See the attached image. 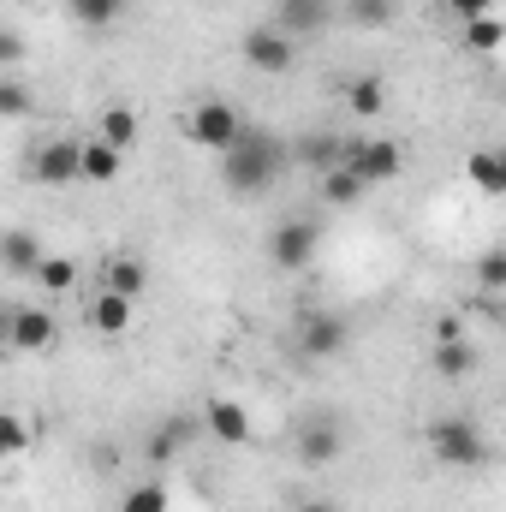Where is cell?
I'll use <instances>...</instances> for the list:
<instances>
[{"label":"cell","instance_id":"6da1fadb","mask_svg":"<svg viewBox=\"0 0 506 512\" xmlns=\"http://www.w3.org/2000/svg\"><path fill=\"white\" fill-rule=\"evenodd\" d=\"M286 149H292V143H280L274 131L245 126L227 149H221V179H227V191H239V197H262V191L292 167Z\"/></svg>","mask_w":506,"mask_h":512},{"label":"cell","instance_id":"7a4b0ae2","mask_svg":"<svg viewBox=\"0 0 506 512\" xmlns=\"http://www.w3.org/2000/svg\"><path fill=\"white\" fill-rule=\"evenodd\" d=\"M423 441H429V453H435L441 465H453V471H477V465L489 459V435H483L471 417H459V411H453V417H435Z\"/></svg>","mask_w":506,"mask_h":512},{"label":"cell","instance_id":"3957f363","mask_svg":"<svg viewBox=\"0 0 506 512\" xmlns=\"http://www.w3.org/2000/svg\"><path fill=\"white\" fill-rule=\"evenodd\" d=\"M322 251V227L310 221V215H292V221H280L274 233H268V262L280 268V274H304L310 262Z\"/></svg>","mask_w":506,"mask_h":512},{"label":"cell","instance_id":"277c9868","mask_svg":"<svg viewBox=\"0 0 506 512\" xmlns=\"http://www.w3.org/2000/svg\"><path fill=\"white\" fill-rule=\"evenodd\" d=\"M340 167H346V173H358L364 185H387V179H399V173H405V149H399L393 137H358V143H346Z\"/></svg>","mask_w":506,"mask_h":512},{"label":"cell","instance_id":"5b68a950","mask_svg":"<svg viewBox=\"0 0 506 512\" xmlns=\"http://www.w3.org/2000/svg\"><path fill=\"white\" fill-rule=\"evenodd\" d=\"M346 340H352V328H346V316H334V310H310V316L298 322V358H304V364H334V358L346 352Z\"/></svg>","mask_w":506,"mask_h":512},{"label":"cell","instance_id":"8992f818","mask_svg":"<svg viewBox=\"0 0 506 512\" xmlns=\"http://www.w3.org/2000/svg\"><path fill=\"white\" fill-rule=\"evenodd\" d=\"M54 310L48 304H18L12 316H0V340L12 346V352H48L54 346Z\"/></svg>","mask_w":506,"mask_h":512},{"label":"cell","instance_id":"52a82bcc","mask_svg":"<svg viewBox=\"0 0 506 512\" xmlns=\"http://www.w3.org/2000/svg\"><path fill=\"white\" fill-rule=\"evenodd\" d=\"M239 54H245V66H256V72H292V66H298V42H292L286 30H274L268 18L245 30Z\"/></svg>","mask_w":506,"mask_h":512},{"label":"cell","instance_id":"ba28073f","mask_svg":"<svg viewBox=\"0 0 506 512\" xmlns=\"http://www.w3.org/2000/svg\"><path fill=\"white\" fill-rule=\"evenodd\" d=\"M185 131H191V143H197V149L221 155V149L245 131V120H239V108H233V102H197V108H191V120H185Z\"/></svg>","mask_w":506,"mask_h":512},{"label":"cell","instance_id":"9c48e42d","mask_svg":"<svg viewBox=\"0 0 506 512\" xmlns=\"http://www.w3.org/2000/svg\"><path fill=\"white\" fill-rule=\"evenodd\" d=\"M24 173H30L36 185H72V179H78V137H54V143H42V149L24 161Z\"/></svg>","mask_w":506,"mask_h":512},{"label":"cell","instance_id":"30bf717a","mask_svg":"<svg viewBox=\"0 0 506 512\" xmlns=\"http://www.w3.org/2000/svg\"><path fill=\"white\" fill-rule=\"evenodd\" d=\"M268 24H274V30H286L292 42L322 36V30L334 24V0H280V12H274Z\"/></svg>","mask_w":506,"mask_h":512},{"label":"cell","instance_id":"8fae6325","mask_svg":"<svg viewBox=\"0 0 506 512\" xmlns=\"http://www.w3.org/2000/svg\"><path fill=\"white\" fill-rule=\"evenodd\" d=\"M203 429H209L221 447H251V411H245L239 399H209Z\"/></svg>","mask_w":506,"mask_h":512},{"label":"cell","instance_id":"7c38bea8","mask_svg":"<svg viewBox=\"0 0 506 512\" xmlns=\"http://www.w3.org/2000/svg\"><path fill=\"white\" fill-rule=\"evenodd\" d=\"M42 256H48V251H42V239H36L30 227H12V233H0V268H6L12 280H30Z\"/></svg>","mask_w":506,"mask_h":512},{"label":"cell","instance_id":"4fadbf2b","mask_svg":"<svg viewBox=\"0 0 506 512\" xmlns=\"http://www.w3.org/2000/svg\"><path fill=\"white\" fill-rule=\"evenodd\" d=\"M340 453H346L340 423H328V417H322V423H304V429H298V459H304V465H334Z\"/></svg>","mask_w":506,"mask_h":512},{"label":"cell","instance_id":"5bb4252c","mask_svg":"<svg viewBox=\"0 0 506 512\" xmlns=\"http://www.w3.org/2000/svg\"><path fill=\"white\" fill-rule=\"evenodd\" d=\"M286 155L322 179V173H334V167H340V155H346V137H334V131H310V137H304L298 149H286Z\"/></svg>","mask_w":506,"mask_h":512},{"label":"cell","instance_id":"9a60e30c","mask_svg":"<svg viewBox=\"0 0 506 512\" xmlns=\"http://www.w3.org/2000/svg\"><path fill=\"white\" fill-rule=\"evenodd\" d=\"M120 167H126V155L108 149L102 137H84V143H78V179H90V185H114Z\"/></svg>","mask_w":506,"mask_h":512},{"label":"cell","instance_id":"2e32d148","mask_svg":"<svg viewBox=\"0 0 506 512\" xmlns=\"http://www.w3.org/2000/svg\"><path fill=\"white\" fill-rule=\"evenodd\" d=\"M191 441H197V417H167V423L149 435V465H173Z\"/></svg>","mask_w":506,"mask_h":512},{"label":"cell","instance_id":"e0dca14e","mask_svg":"<svg viewBox=\"0 0 506 512\" xmlns=\"http://www.w3.org/2000/svg\"><path fill=\"white\" fill-rule=\"evenodd\" d=\"M429 364H435L441 382H465V376L477 370V346H471L465 334H459V340H435V358H429Z\"/></svg>","mask_w":506,"mask_h":512},{"label":"cell","instance_id":"ac0fdd59","mask_svg":"<svg viewBox=\"0 0 506 512\" xmlns=\"http://www.w3.org/2000/svg\"><path fill=\"white\" fill-rule=\"evenodd\" d=\"M30 280H36L48 298H60V292H72V286H78V256H54V251H48L42 262H36V274H30Z\"/></svg>","mask_w":506,"mask_h":512},{"label":"cell","instance_id":"d6986e66","mask_svg":"<svg viewBox=\"0 0 506 512\" xmlns=\"http://www.w3.org/2000/svg\"><path fill=\"white\" fill-rule=\"evenodd\" d=\"M143 280H149V268H143V256H108V292H120V298H131L137 304V292H143Z\"/></svg>","mask_w":506,"mask_h":512},{"label":"cell","instance_id":"ffe728a7","mask_svg":"<svg viewBox=\"0 0 506 512\" xmlns=\"http://www.w3.org/2000/svg\"><path fill=\"white\" fill-rule=\"evenodd\" d=\"M364 191H370V185H364L358 173H346V167L322 173V203H328V209H358V203H364Z\"/></svg>","mask_w":506,"mask_h":512},{"label":"cell","instance_id":"44dd1931","mask_svg":"<svg viewBox=\"0 0 506 512\" xmlns=\"http://www.w3.org/2000/svg\"><path fill=\"white\" fill-rule=\"evenodd\" d=\"M90 322H96V334H126V328H131V298L102 292V298L90 304Z\"/></svg>","mask_w":506,"mask_h":512},{"label":"cell","instance_id":"7402d4cb","mask_svg":"<svg viewBox=\"0 0 506 512\" xmlns=\"http://www.w3.org/2000/svg\"><path fill=\"white\" fill-rule=\"evenodd\" d=\"M465 167H471V179H477V191H483V197H506V161L495 155V149H477Z\"/></svg>","mask_w":506,"mask_h":512},{"label":"cell","instance_id":"603a6c76","mask_svg":"<svg viewBox=\"0 0 506 512\" xmlns=\"http://www.w3.org/2000/svg\"><path fill=\"white\" fill-rule=\"evenodd\" d=\"M96 137H102L108 149H120V155H126L131 143H137V114H131L126 102H114V108L102 114V131H96Z\"/></svg>","mask_w":506,"mask_h":512},{"label":"cell","instance_id":"cb8c5ba5","mask_svg":"<svg viewBox=\"0 0 506 512\" xmlns=\"http://www.w3.org/2000/svg\"><path fill=\"white\" fill-rule=\"evenodd\" d=\"M399 18V0H346V24L358 30H387Z\"/></svg>","mask_w":506,"mask_h":512},{"label":"cell","instance_id":"d4e9b609","mask_svg":"<svg viewBox=\"0 0 506 512\" xmlns=\"http://www.w3.org/2000/svg\"><path fill=\"white\" fill-rule=\"evenodd\" d=\"M465 48H471V54H501L506 24L501 18H465Z\"/></svg>","mask_w":506,"mask_h":512},{"label":"cell","instance_id":"484cf974","mask_svg":"<svg viewBox=\"0 0 506 512\" xmlns=\"http://www.w3.org/2000/svg\"><path fill=\"white\" fill-rule=\"evenodd\" d=\"M66 12H72L84 30H108V24L126 12V0H66Z\"/></svg>","mask_w":506,"mask_h":512},{"label":"cell","instance_id":"4316f807","mask_svg":"<svg viewBox=\"0 0 506 512\" xmlns=\"http://www.w3.org/2000/svg\"><path fill=\"white\" fill-rule=\"evenodd\" d=\"M36 114V90L18 78H0V120H30Z\"/></svg>","mask_w":506,"mask_h":512},{"label":"cell","instance_id":"83f0119b","mask_svg":"<svg viewBox=\"0 0 506 512\" xmlns=\"http://www.w3.org/2000/svg\"><path fill=\"white\" fill-rule=\"evenodd\" d=\"M477 286H483V298H501L506 292V251L501 245H489V251L477 256Z\"/></svg>","mask_w":506,"mask_h":512},{"label":"cell","instance_id":"f1b7e54d","mask_svg":"<svg viewBox=\"0 0 506 512\" xmlns=\"http://www.w3.org/2000/svg\"><path fill=\"white\" fill-rule=\"evenodd\" d=\"M120 512H173V495H167V483H137V489H126V507Z\"/></svg>","mask_w":506,"mask_h":512},{"label":"cell","instance_id":"f546056e","mask_svg":"<svg viewBox=\"0 0 506 512\" xmlns=\"http://www.w3.org/2000/svg\"><path fill=\"white\" fill-rule=\"evenodd\" d=\"M346 102H352V114H364V120L387 108V96H381V84H376V78H358V84L346 90Z\"/></svg>","mask_w":506,"mask_h":512},{"label":"cell","instance_id":"4dcf8cb0","mask_svg":"<svg viewBox=\"0 0 506 512\" xmlns=\"http://www.w3.org/2000/svg\"><path fill=\"white\" fill-rule=\"evenodd\" d=\"M18 453H30V429L12 411H0V459H18Z\"/></svg>","mask_w":506,"mask_h":512},{"label":"cell","instance_id":"1f68e13d","mask_svg":"<svg viewBox=\"0 0 506 512\" xmlns=\"http://www.w3.org/2000/svg\"><path fill=\"white\" fill-rule=\"evenodd\" d=\"M0 66H24V36L18 30H0Z\"/></svg>","mask_w":506,"mask_h":512},{"label":"cell","instance_id":"d6a6232c","mask_svg":"<svg viewBox=\"0 0 506 512\" xmlns=\"http://www.w3.org/2000/svg\"><path fill=\"white\" fill-rule=\"evenodd\" d=\"M447 6H453L459 18H489V12H495V0H447Z\"/></svg>","mask_w":506,"mask_h":512},{"label":"cell","instance_id":"836d02e7","mask_svg":"<svg viewBox=\"0 0 506 512\" xmlns=\"http://www.w3.org/2000/svg\"><path fill=\"white\" fill-rule=\"evenodd\" d=\"M459 334H465V322H459V316H441V322H435V340H459Z\"/></svg>","mask_w":506,"mask_h":512},{"label":"cell","instance_id":"e575fe53","mask_svg":"<svg viewBox=\"0 0 506 512\" xmlns=\"http://www.w3.org/2000/svg\"><path fill=\"white\" fill-rule=\"evenodd\" d=\"M292 512H340V507H334V501H322V495H310V501H298Z\"/></svg>","mask_w":506,"mask_h":512}]
</instances>
